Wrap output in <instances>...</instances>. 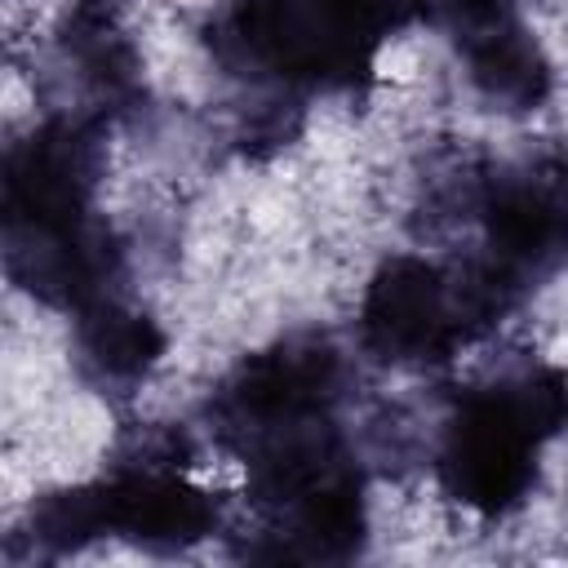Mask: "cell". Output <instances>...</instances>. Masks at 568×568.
<instances>
[{
  "instance_id": "6da1fadb",
  "label": "cell",
  "mask_w": 568,
  "mask_h": 568,
  "mask_svg": "<svg viewBox=\"0 0 568 568\" xmlns=\"http://www.w3.org/2000/svg\"><path fill=\"white\" fill-rule=\"evenodd\" d=\"M364 324L382 351L413 355V351H435L457 328V311L448 302L444 280L430 266L395 262L373 284Z\"/></svg>"
},
{
  "instance_id": "7a4b0ae2",
  "label": "cell",
  "mask_w": 568,
  "mask_h": 568,
  "mask_svg": "<svg viewBox=\"0 0 568 568\" xmlns=\"http://www.w3.org/2000/svg\"><path fill=\"white\" fill-rule=\"evenodd\" d=\"M89 346H93V355H98L111 373H133V368H142V364L155 355V328H151L142 315L111 311V315H102V320L93 324Z\"/></svg>"
},
{
  "instance_id": "3957f363",
  "label": "cell",
  "mask_w": 568,
  "mask_h": 568,
  "mask_svg": "<svg viewBox=\"0 0 568 568\" xmlns=\"http://www.w3.org/2000/svg\"><path fill=\"white\" fill-rule=\"evenodd\" d=\"M475 75L501 98L537 93V58L515 36H488V44L475 53Z\"/></svg>"
}]
</instances>
